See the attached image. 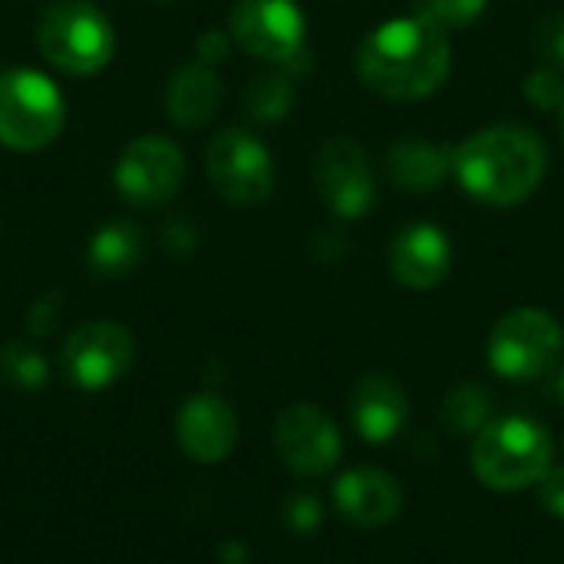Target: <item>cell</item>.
Segmentation results:
<instances>
[{
    "mask_svg": "<svg viewBox=\"0 0 564 564\" xmlns=\"http://www.w3.org/2000/svg\"><path fill=\"white\" fill-rule=\"evenodd\" d=\"M357 76L383 99H423L449 73V36L423 13L393 17L357 46Z\"/></svg>",
    "mask_w": 564,
    "mask_h": 564,
    "instance_id": "cell-1",
    "label": "cell"
},
{
    "mask_svg": "<svg viewBox=\"0 0 564 564\" xmlns=\"http://www.w3.org/2000/svg\"><path fill=\"white\" fill-rule=\"evenodd\" d=\"M162 238H165V248L172 254H188L195 248V228L188 221H169Z\"/></svg>",
    "mask_w": 564,
    "mask_h": 564,
    "instance_id": "cell-30",
    "label": "cell"
},
{
    "mask_svg": "<svg viewBox=\"0 0 564 564\" xmlns=\"http://www.w3.org/2000/svg\"><path fill=\"white\" fill-rule=\"evenodd\" d=\"M185 182V152L178 142L165 135H139L132 139L112 169V185L122 202L135 208H159Z\"/></svg>",
    "mask_w": 564,
    "mask_h": 564,
    "instance_id": "cell-8",
    "label": "cell"
},
{
    "mask_svg": "<svg viewBox=\"0 0 564 564\" xmlns=\"http://www.w3.org/2000/svg\"><path fill=\"white\" fill-rule=\"evenodd\" d=\"M155 3H172V0H155Z\"/></svg>",
    "mask_w": 564,
    "mask_h": 564,
    "instance_id": "cell-32",
    "label": "cell"
},
{
    "mask_svg": "<svg viewBox=\"0 0 564 564\" xmlns=\"http://www.w3.org/2000/svg\"><path fill=\"white\" fill-rule=\"evenodd\" d=\"M549 165V149L542 135H535L522 122H499L479 129L456 149L453 175L459 185L496 208L525 202Z\"/></svg>",
    "mask_w": 564,
    "mask_h": 564,
    "instance_id": "cell-2",
    "label": "cell"
},
{
    "mask_svg": "<svg viewBox=\"0 0 564 564\" xmlns=\"http://www.w3.org/2000/svg\"><path fill=\"white\" fill-rule=\"evenodd\" d=\"M564 350L562 324L539 307L509 311L489 334V364L506 380L545 377Z\"/></svg>",
    "mask_w": 564,
    "mask_h": 564,
    "instance_id": "cell-6",
    "label": "cell"
},
{
    "mask_svg": "<svg viewBox=\"0 0 564 564\" xmlns=\"http://www.w3.org/2000/svg\"><path fill=\"white\" fill-rule=\"evenodd\" d=\"M175 440L192 463L215 466L228 459L238 443V416L218 393H198L178 410Z\"/></svg>",
    "mask_w": 564,
    "mask_h": 564,
    "instance_id": "cell-13",
    "label": "cell"
},
{
    "mask_svg": "<svg viewBox=\"0 0 564 564\" xmlns=\"http://www.w3.org/2000/svg\"><path fill=\"white\" fill-rule=\"evenodd\" d=\"M36 46L66 76H96L116 53V33L93 0H56L40 13Z\"/></svg>",
    "mask_w": 564,
    "mask_h": 564,
    "instance_id": "cell-3",
    "label": "cell"
},
{
    "mask_svg": "<svg viewBox=\"0 0 564 564\" xmlns=\"http://www.w3.org/2000/svg\"><path fill=\"white\" fill-rule=\"evenodd\" d=\"M334 502L347 522L364 529H380L400 516L403 489L390 473L360 466L340 476V482L334 486Z\"/></svg>",
    "mask_w": 564,
    "mask_h": 564,
    "instance_id": "cell-15",
    "label": "cell"
},
{
    "mask_svg": "<svg viewBox=\"0 0 564 564\" xmlns=\"http://www.w3.org/2000/svg\"><path fill=\"white\" fill-rule=\"evenodd\" d=\"M274 449L291 473L314 479L337 466L344 443L337 423L321 406L294 403L274 423Z\"/></svg>",
    "mask_w": 564,
    "mask_h": 564,
    "instance_id": "cell-12",
    "label": "cell"
},
{
    "mask_svg": "<svg viewBox=\"0 0 564 564\" xmlns=\"http://www.w3.org/2000/svg\"><path fill=\"white\" fill-rule=\"evenodd\" d=\"M525 96L532 106L539 109H562L564 106V73L542 66L535 73H529L525 79Z\"/></svg>",
    "mask_w": 564,
    "mask_h": 564,
    "instance_id": "cell-24",
    "label": "cell"
},
{
    "mask_svg": "<svg viewBox=\"0 0 564 564\" xmlns=\"http://www.w3.org/2000/svg\"><path fill=\"white\" fill-rule=\"evenodd\" d=\"M562 132H564V106H562Z\"/></svg>",
    "mask_w": 564,
    "mask_h": 564,
    "instance_id": "cell-31",
    "label": "cell"
},
{
    "mask_svg": "<svg viewBox=\"0 0 564 564\" xmlns=\"http://www.w3.org/2000/svg\"><path fill=\"white\" fill-rule=\"evenodd\" d=\"M489 410H492V397L479 387V383H459L443 406V416L449 423V430L459 433H479L489 423Z\"/></svg>",
    "mask_w": 564,
    "mask_h": 564,
    "instance_id": "cell-22",
    "label": "cell"
},
{
    "mask_svg": "<svg viewBox=\"0 0 564 564\" xmlns=\"http://www.w3.org/2000/svg\"><path fill=\"white\" fill-rule=\"evenodd\" d=\"M535 53L545 59V66L564 73V13H552L535 30Z\"/></svg>",
    "mask_w": 564,
    "mask_h": 564,
    "instance_id": "cell-25",
    "label": "cell"
},
{
    "mask_svg": "<svg viewBox=\"0 0 564 564\" xmlns=\"http://www.w3.org/2000/svg\"><path fill=\"white\" fill-rule=\"evenodd\" d=\"M562 397H564V373H562Z\"/></svg>",
    "mask_w": 564,
    "mask_h": 564,
    "instance_id": "cell-33",
    "label": "cell"
},
{
    "mask_svg": "<svg viewBox=\"0 0 564 564\" xmlns=\"http://www.w3.org/2000/svg\"><path fill=\"white\" fill-rule=\"evenodd\" d=\"M142 254H145L142 228L126 218H116V221H106L102 228H96L89 238V248H86L89 271L99 278H119V274L135 271Z\"/></svg>",
    "mask_w": 564,
    "mask_h": 564,
    "instance_id": "cell-19",
    "label": "cell"
},
{
    "mask_svg": "<svg viewBox=\"0 0 564 564\" xmlns=\"http://www.w3.org/2000/svg\"><path fill=\"white\" fill-rule=\"evenodd\" d=\"M195 53H198V63H205V66H215V63H221V59L231 53V33H221V30H205V33L195 40Z\"/></svg>",
    "mask_w": 564,
    "mask_h": 564,
    "instance_id": "cell-27",
    "label": "cell"
},
{
    "mask_svg": "<svg viewBox=\"0 0 564 564\" xmlns=\"http://www.w3.org/2000/svg\"><path fill=\"white\" fill-rule=\"evenodd\" d=\"M231 40L268 63L294 69L304 59V13L294 0H238L231 10Z\"/></svg>",
    "mask_w": 564,
    "mask_h": 564,
    "instance_id": "cell-9",
    "label": "cell"
},
{
    "mask_svg": "<svg viewBox=\"0 0 564 564\" xmlns=\"http://www.w3.org/2000/svg\"><path fill=\"white\" fill-rule=\"evenodd\" d=\"M221 106V83L212 66L205 63H188L182 66L169 89H165V109L169 119L182 129H202L215 119Z\"/></svg>",
    "mask_w": 564,
    "mask_h": 564,
    "instance_id": "cell-18",
    "label": "cell"
},
{
    "mask_svg": "<svg viewBox=\"0 0 564 564\" xmlns=\"http://www.w3.org/2000/svg\"><path fill=\"white\" fill-rule=\"evenodd\" d=\"M66 126V99L59 86L30 66L0 73V145L13 152H40L59 139Z\"/></svg>",
    "mask_w": 564,
    "mask_h": 564,
    "instance_id": "cell-5",
    "label": "cell"
},
{
    "mask_svg": "<svg viewBox=\"0 0 564 564\" xmlns=\"http://www.w3.org/2000/svg\"><path fill=\"white\" fill-rule=\"evenodd\" d=\"M314 182L321 202L344 221L364 218L377 202V178L373 162L360 142L337 135L317 149L314 159Z\"/></svg>",
    "mask_w": 564,
    "mask_h": 564,
    "instance_id": "cell-11",
    "label": "cell"
},
{
    "mask_svg": "<svg viewBox=\"0 0 564 564\" xmlns=\"http://www.w3.org/2000/svg\"><path fill=\"white\" fill-rule=\"evenodd\" d=\"M317 516H321V509H317V499H311V496H294L291 502H288V519H291V525L294 529H314L317 525Z\"/></svg>",
    "mask_w": 564,
    "mask_h": 564,
    "instance_id": "cell-29",
    "label": "cell"
},
{
    "mask_svg": "<svg viewBox=\"0 0 564 564\" xmlns=\"http://www.w3.org/2000/svg\"><path fill=\"white\" fill-rule=\"evenodd\" d=\"M205 169L215 192L231 205H261L274 192V162L268 145L248 129L228 126L205 149Z\"/></svg>",
    "mask_w": 564,
    "mask_h": 564,
    "instance_id": "cell-7",
    "label": "cell"
},
{
    "mask_svg": "<svg viewBox=\"0 0 564 564\" xmlns=\"http://www.w3.org/2000/svg\"><path fill=\"white\" fill-rule=\"evenodd\" d=\"M135 360V340L129 327L116 321H86L79 324L59 354L63 373L79 390H106L112 387Z\"/></svg>",
    "mask_w": 564,
    "mask_h": 564,
    "instance_id": "cell-10",
    "label": "cell"
},
{
    "mask_svg": "<svg viewBox=\"0 0 564 564\" xmlns=\"http://www.w3.org/2000/svg\"><path fill=\"white\" fill-rule=\"evenodd\" d=\"M56 317H59V294L53 291V294H43L36 304H33V311H30V334H36V337H43V334H50L53 327H56Z\"/></svg>",
    "mask_w": 564,
    "mask_h": 564,
    "instance_id": "cell-28",
    "label": "cell"
},
{
    "mask_svg": "<svg viewBox=\"0 0 564 564\" xmlns=\"http://www.w3.org/2000/svg\"><path fill=\"white\" fill-rule=\"evenodd\" d=\"M489 7V0H420L416 13H423L426 20H433L436 26L449 30H463L473 20L482 17V10Z\"/></svg>",
    "mask_w": 564,
    "mask_h": 564,
    "instance_id": "cell-23",
    "label": "cell"
},
{
    "mask_svg": "<svg viewBox=\"0 0 564 564\" xmlns=\"http://www.w3.org/2000/svg\"><path fill=\"white\" fill-rule=\"evenodd\" d=\"M453 264V245L443 228L416 221L397 231L390 245V271L393 278L410 291H430L436 288Z\"/></svg>",
    "mask_w": 564,
    "mask_h": 564,
    "instance_id": "cell-14",
    "label": "cell"
},
{
    "mask_svg": "<svg viewBox=\"0 0 564 564\" xmlns=\"http://www.w3.org/2000/svg\"><path fill=\"white\" fill-rule=\"evenodd\" d=\"M0 377L13 387V390H43L46 377H50V367L43 360V354L33 347V344H23V340H7L0 347Z\"/></svg>",
    "mask_w": 564,
    "mask_h": 564,
    "instance_id": "cell-21",
    "label": "cell"
},
{
    "mask_svg": "<svg viewBox=\"0 0 564 564\" xmlns=\"http://www.w3.org/2000/svg\"><path fill=\"white\" fill-rule=\"evenodd\" d=\"M456 162V149L443 145V142H426V139H400L390 145L387 152V172L393 178L397 188L423 195L433 192L446 182V175L453 172Z\"/></svg>",
    "mask_w": 564,
    "mask_h": 564,
    "instance_id": "cell-17",
    "label": "cell"
},
{
    "mask_svg": "<svg viewBox=\"0 0 564 564\" xmlns=\"http://www.w3.org/2000/svg\"><path fill=\"white\" fill-rule=\"evenodd\" d=\"M535 486H539L542 509L564 522V466H549V473Z\"/></svg>",
    "mask_w": 564,
    "mask_h": 564,
    "instance_id": "cell-26",
    "label": "cell"
},
{
    "mask_svg": "<svg viewBox=\"0 0 564 564\" xmlns=\"http://www.w3.org/2000/svg\"><path fill=\"white\" fill-rule=\"evenodd\" d=\"M294 83L288 73H258L245 86V109L261 122H278L291 112Z\"/></svg>",
    "mask_w": 564,
    "mask_h": 564,
    "instance_id": "cell-20",
    "label": "cell"
},
{
    "mask_svg": "<svg viewBox=\"0 0 564 564\" xmlns=\"http://www.w3.org/2000/svg\"><path fill=\"white\" fill-rule=\"evenodd\" d=\"M410 416L406 390L387 373H367L350 397V420L367 443H390Z\"/></svg>",
    "mask_w": 564,
    "mask_h": 564,
    "instance_id": "cell-16",
    "label": "cell"
},
{
    "mask_svg": "<svg viewBox=\"0 0 564 564\" xmlns=\"http://www.w3.org/2000/svg\"><path fill=\"white\" fill-rule=\"evenodd\" d=\"M552 466V436L525 416H506L476 433L473 473L496 492H519L535 486Z\"/></svg>",
    "mask_w": 564,
    "mask_h": 564,
    "instance_id": "cell-4",
    "label": "cell"
}]
</instances>
